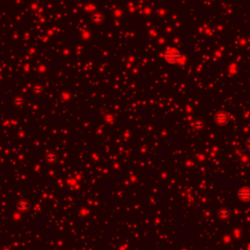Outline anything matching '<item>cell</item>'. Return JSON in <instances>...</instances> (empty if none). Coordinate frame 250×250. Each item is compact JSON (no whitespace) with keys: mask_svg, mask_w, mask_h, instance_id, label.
<instances>
[{"mask_svg":"<svg viewBox=\"0 0 250 250\" xmlns=\"http://www.w3.org/2000/svg\"><path fill=\"white\" fill-rule=\"evenodd\" d=\"M164 58H165L166 61L169 62L170 64H174V63H177L179 61V59L181 58V54L175 49H169L165 52Z\"/></svg>","mask_w":250,"mask_h":250,"instance_id":"cell-1","label":"cell"}]
</instances>
